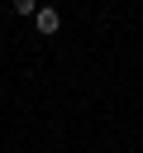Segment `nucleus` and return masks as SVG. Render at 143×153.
Instances as JSON below:
<instances>
[{
  "label": "nucleus",
  "mask_w": 143,
  "mask_h": 153,
  "mask_svg": "<svg viewBox=\"0 0 143 153\" xmlns=\"http://www.w3.org/2000/svg\"><path fill=\"white\" fill-rule=\"evenodd\" d=\"M33 24H38V33H43V38H52V33L62 29V14H57L52 5H38V14H33Z\"/></svg>",
  "instance_id": "nucleus-1"
},
{
  "label": "nucleus",
  "mask_w": 143,
  "mask_h": 153,
  "mask_svg": "<svg viewBox=\"0 0 143 153\" xmlns=\"http://www.w3.org/2000/svg\"><path fill=\"white\" fill-rule=\"evenodd\" d=\"M10 5H14V14H24V19L38 14V0H10Z\"/></svg>",
  "instance_id": "nucleus-2"
}]
</instances>
